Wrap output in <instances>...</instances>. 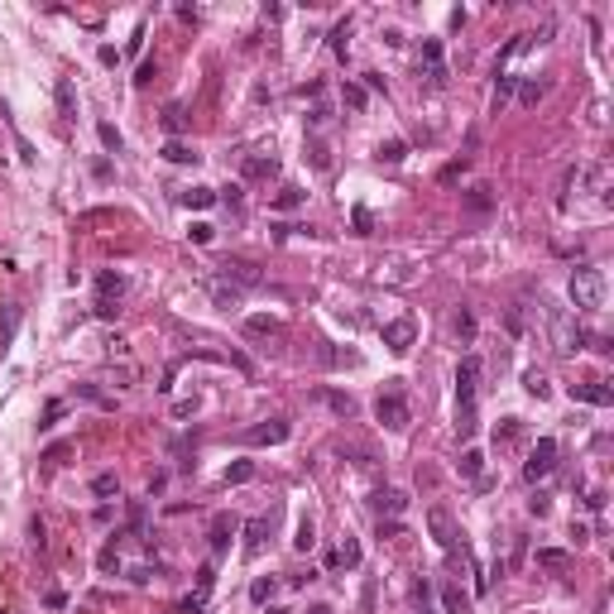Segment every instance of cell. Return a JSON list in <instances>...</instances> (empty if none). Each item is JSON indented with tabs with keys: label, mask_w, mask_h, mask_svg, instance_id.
Masks as SVG:
<instances>
[{
	"label": "cell",
	"mask_w": 614,
	"mask_h": 614,
	"mask_svg": "<svg viewBox=\"0 0 614 614\" xmlns=\"http://www.w3.org/2000/svg\"><path fill=\"white\" fill-rule=\"evenodd\" d=\"M250 336H279V317H245Z\"/></svg>",
	"instance_id": "cb8c5ba5"
},
{
	"label": "cell",
	"mask_w": 614,
	"mask_h": 614,
	"mask_svg": "<svg viewBox=\"0 0 614 614\" xmlns=\"http://www.w3.org/2000/svg\"><path fill=\"white\" fill-rule=\"evenodd\" d=\"M15 144H20V159H29V163H34V159H39V154H34V144H29V139H25V134H20V139H15Z\"/></svg>",
	"instance_id": "9f6ffc18"
},
{
	"label": "cell",
	"mask_w": 614,
	"mask_h": 614,
	"mask_svg": "<svg viewBox=\"0 0 614 614\" xmlns=\"http://www.w3.org/2000/svg\"><path fill=\"white\" fill-rule=\"evenodd\" d=\"M212 202H216L212 187H187V192H183V207H197V212H202V207H212Z\"/></svg>",
	"instance_id": "83f0119b"
},
{
	"label": "cell",
	"mask_w": 614,
	"mask_h": 614,
	"mask_svg": "<svg viewBox=\"0 0 614 614\" xmlns=\"http://www.w3.org/2000/svg\"><path fill=\"white\" fill-rule=\"evenodd\" d=\"M187 236H192V241H197V245H212V236H216V231H212V226H207V221H197V226H192Z\"/></svg>",
	"instance_id": "c3c4849f"
},
{
	"label": "cell",
	"mask_w": 614,
	"mask_h": 614,
	"mask_svg": "<svg viewBox=\"0 0 614 614\" xmlns=\"http://www.w3.org/2000/svg\"><path fill=\"white\" fill-rule=\"evenodd\" d=\"M96 566H101V571H115V566H120V557H115V547H101V557H96Z\"/></svg>",
	"instance_id": "f907efd6"
},
{
	"label": "cell",
	"mask_w": 614,
	"mask_h": 614,
	"mask_svg": "<svg viewBox=\"0 0 614 614\" xmlns=\"http://www.w3.org/2000/svg\"><path fill=\"white\" fill-rule=\"evenodd\" d=\"M63 456H68V447H63V442H58V447H49V452H44V461H49V466H58V461H63Z\"/></svg>",
	"instance_id": "11a10c76"
},
{
	"label": "cell",
	"mask_w": 614,
	"mask_h": 614,
	"mask_svg": "<svg viewBox=\"0 0 614 614\" xmlns=\"http://www.w3.org/2000/svg\"><path fill=\"white\" fill-rule=\"evenodd\" d=\"M552 466H557V437H537V447L528 452V461H523V475H528V480H542V475H552Z\"/></svg>",
	"instance_id": "277c9868"
},
{
	"label": "cell",
	"mask_w": 614,
	"mask_h": 614,
	"mask_svg": "<svg viewBox=\"0 0 614 614\" xmlns=\"http://www.w3.org/2000/svg\"><path fill=\"white\" fill-rule=\"evenodd\" d=\"M163 159H168V163H197V154L187 149L183 139H168V144H163Z\"/></svg>",
	"instance_id": "7402d4cb"
},
{
	"label": "cell",
	"mask_w": 614,
	"mask_h": 614,
	"mask_svg": "<svg viewBox=\"0 0 614 614\" xmlns=\"http://www.w3.org/2000/svg\"><path fill=\"white\" fill-rule=\"evenodd\" d=\"M494 437H499L504 447H509V442H518V418H504V428L494 432Z\"/></svg>",
	"instance_id": "7dc6e473"
},
{
	"label": "cell",
	"mask_w": 614,
	"mask_h": 614,
	"mask_svg": "<svg viewBox=\"0 0 614 614\" xmlns=\"http://www.w3.org/2000/svg\"><path fill=\"white\" fill-rule=\"evenodd\" d=\"M96 139H101V144H106L110 154H120V130H115V125H110V120H101V125H96Z\"/></svg>",
	"instance_id": "e575fe53"
},
{
	"label": "cell",
	"mask_w": 614,
	"mask_h": 614,
	"mask_svg": "<svg viewBox=\"0 0 614 614\" xmlns=\"http://www.w3.org/2000/svg\"><path fill=\"white\" fill-rule=\"evenodd\" d=\"M183 125H187V115H183V106H168V110H163V130L173 134V139H178V134H183Z\"/></svg>",
	"instance_id": "d6a6232c"
},
{
	"label": "cell",
	"mask_w": 614,
	"mask_h": 614,
	"mask_svg": "<svg viewBox=\"0 0 614 614\" xmlns=\"http://www.w3.org/2000/svg\"><path fill=\"white\" fill-rule=\"evenodd\" d=\"M513 87H518V77H509V72H504L499 82H494V110H499V106L509 101V91H513Z\"/></svg>",
	"instance_id": "60d3db41"
},
{
	"label": "cell",
	"mask_w": 614,
	"mask_h": 614,
	"mask_svg": "<svg viewBox=\"0 0 614 614\" xmlns=\"http://www.w3.org/2000/svg\"><path fill=\"white\" fill-rule=\"evenodd\" d=\"M288 423H283V418H269V423H260V428H250L245 432V442H250V447H279V442H288Z\"/></svg>",
	"instance_id": "52a82bcc"
},
{
	"label": "cell",
	"mask_w": 614,
	"mask_h": 614,
	"mask_svg": "<svg viewBox=\"0 0 614 614\" xmlns=\"http://www.w3.org/2000/svg\"><path fill=\"white\" fill-rule=\"evenodd\" d=\"M350 226H355V236H370V231H374V216L365 212V207H355V212H350Z\"/></svg>",
	"instance_id": "f35d334b"
},
{
	"label": "cell",
	"mask_w": 614,
	"mask_h": 614,
	"mask_svg": "<svg viewBox=\"0 0 614 614\" xmlns=\"http://www.w3.org/2000/svg\"><path fill=\"white\" fill-rule=\"evenodd\" d=\"M154 77H159V63H144V68H139V77H134V82H139V87H149Z\"/></svg>",
	"instance_id": "f5cc1de1"
},
{
	"label": "cell",
	"mask_w": 614,
	"mask_h": 614,
	"mask_svg": "<svg viewBox=\"0 0 614 614\" xmlns=\"http://www.w3.org/2000/svg\"><path fill=\"white\" fill-rule=\"evenodd\" d=\"M307 163H312L317 173H326V168H331V154H326V144H321V139H307Z\"/></svg>",
	"instance_id": "484cf974"
},
{
	"label": "cell",
	"mask_w": 614,
	"mask_h": 614,
	"mask_svg": "<svg viewBox=\"0 0 614 614\" xmlns=\"http://www.w3.org/2000/svg\"><path fill=\"white\" fill-rule=\"evenodd\" d=\"M115 490H120V480H115L110 471H101V475L91 480V494H101V499H106V494H115Z\"/></svg>",
	"instance_id": "8d00e7d4"
},
{
	"label": "cell",
	"mask_w": 614,
	"mask_h": 614,
	"mask_svg": "<svg viewBox=\"0 0 614 614\" xmlns=\"http://www.w3.org/2000/svg\"><path fill=\"white\" fill-rule=\"evenodd\" d=\"M58 418H63V403H49V408H44V423H39V428H44V432H49V428H53V423H58Z\"/></svg>",
	"instance_id": "681fc988"
},
{
	"label": "cell",
	"mask_w": 614,
	"mask_h": 614,
	"mask_svg": "<svg viewBox=\"0 0 614 614\" xmlns=\"http://www.w3.org/2000/svg\"><path fill=\"white\" fill-rule=\"evenodd\" d=\"M341 96H346L350 110H365V101H370V91H365L360 82H346V87H341Z\"/></svg>",
	"instance_id": "f1b7e54d"
},
{
	"label": "cell",
	"mask_w": 614,
	"mask_h": 614,
	"mask_svg": "<svg viewBox=\"0 0 614 614\" xmlns=\"http://www.w3.org/2000/svg\"><path fill=\"white\" fill-rule=\"evenodd\" d=\"M317 399H321V403H331L336 413H350V399H346V394H331V389H321Z\"/></svg>",
	"instance_id": "f6af8a7d"
},
{
	"label": "cell",
	"mask_w": 614,
	"mask_h": 614,
	"mask_svg": "<svg viewBox=\"0 0 614 614\" xmlns=\"http://www.w3.org/2000/svg\"><path fill=\"white\" fill-rule=\"evenodd\" d=\"M442 605H447V614H471V595L456 586V581H447V586H442Z\"/></svg>",
	"instance_id": "2e32d148"
},
{
	"label": "cell",
	"mask_w": 614,
	"mask_h": 614,
	"mask_svg": "<svg viewBox=\"0 0 614 614\" xmlns=\"http://www.w3.org/2000/svg\"><path fill=\"white\" fill-rule=\"evenodd\" d=\"M269 595H274V576H260V581L250 586V600H255V605H264Z\"/></svg>",
	"instance_id": "ab89813d"
},
{
	"label": "cell",
	"mask_w": 614,
	"mask_h": 614,
	"mask_svg": "<svg viewBox=\"0 0 614 614\" xmlns=\"http://www.w3.org/2000/svg\"><path fill=\"white\" fill-rule=\"evenodd\" d=\"M605 173H610V168H605V163H595V168H590V173H586V183H590V192H605Z\"/></svg>",
	"instance_id": "bcb514c9"
},
{
	"label": "cell",
	"mask_w": 614,
	"mask_h": 614,
	"mask_svg": "<svg viewBox=\"0 0 614 614\" xmlns=\"http://www.w3.org/2000/svg\"><path fill=\"white\" fill-rule=\"evenodd\" d=\"M96 298H101V302H120V298H125V274H101V279H96Z\"/></svg>",
	"instance_id": "4fadbf2b"
},
{
	"label": "cell",
	"mask_w": 614,
	"mask_h": 614,
	"mask_svg": "<svg viewBox=\"0 0 614 614\" xmlns=\"http://www.w3.org/2000/svg\"><path fill=\"white\" fill-rule=\"evenodd\" d=\"M537 566H547V571H566V566H571V557H566V552H557V547H542V552H537Z\"/></svg>",
	"instance_id": "d4e9b609"
},
{
	"label": "cell",
	"mask_w": 614,
	"mask_h": 614,
	"mask_svg": "<svg viewBox=\"0 0 614 614\" xmlns=\"http://www.w3.org/2000/svg\"><path fill=\"white\" fill-rule=\"evenodd\" d=\"M312 542H317V537H312V523L302 518V523H298V533H293V547H298V552H312Z\"/></svg>",
	"instance_id": "74e56055"
},
{
	"label": "cell",
	"mask_w": 614,
	"mask_h": 614,
	"mask_svg": "<svg viewBox=\"0 0 614 614\" xmlns=\"http://www.w3.org/2000/svg\"><path fill=\"white\" fill-rule=\"evenodd\" d=\"M202 283H207V293L216 298V307H226V312L241 307V288H231V283H221V279H202Z\"/></svg>",
	"instance_id": "5bb4252c"
},
{
	"label": "cell",
	"mask_w": 614,
	"mask_h": 614,
	"mask_svg": "<svg viewBox=\"0 0 614 614\" xmlns=\"http://www.w3.org/2000/svg\"><path fill=\"white\" fill-rule=\"evenodd\" d=\"M53 96H58V110H63V120H77V91H72V82H68V77H58Z\"/></svg>",
	"instance_id": "9a60e30c"
},
{
	"label": "cell",
	"mask_w": 614,
	"mask_h": 614,
	"mask_svg": "<svg viewBox=\"0 0 614 614\" xmlns=\"http://www.w3.org/2000/svg\"><path fill=\"white\" fill-rule=\"evenodd\" d=\"M466 168H471V159H461V163H447V168H442V183L452 187V183H461V173H466Z\"/></svg>",
	"instance_id": "ee69618b"
},
{
	"label": "cell",
	"mask_w": 614,
	"mask_h": 614,
	"mask_svg": "<svg viewBox=\"0 0 614 614\" xmlns=\"http://www.w3.org/2000/svg\"><path fill=\"white\" fill-rule=\"evenodd\" d=\"M221 274H226V283H231V288H260V283H264V279H260V269L250 264V260H226V264H221Z\"/></svg>",
	"instance_id": "9c48e42d"
},
{
	"label": "cell",
	"mask_w": 614,
	"mask_h": 614,
	"mask_svg": "<svg viewBox=\"0 0 614 614\" xmlns=\"http://www.w3.org/2000/svg\"><path fill=\"white\" fill-rule=\"evenodd\" d=\"M379 159L384 163H403L408 159V144H403V139H384V144H379Z\"/></svg>",
	"instance_id": "f546056e"
},
{
	"label": "cell",
	"mask_w": 614,
	"mask_h": 614,
	"mask_svg": "<svg viewBox=\"0 0 614 614\" xmlns=\"http://www.w3.org/2000/svg\"><path fill=\"white\" fill-rule=\"evenodd\" d=\"M542 96H547V82H518V101L523 106H537Z\"/></svg>",
	"instance_id": "4316f807"
},
{
	"label": "cell",
	"mask_w": 614,
	"mask_h": 614,
	"mask_svg": "<svg viewBox=\"0 0 614 614\" xmlns=\"http://www.w3.org/2000/svg\"><path fill=\"white\" fill-rule=\"evenodd\" d=\"M302 197H307L302 187H283V192L274 197V212H298V207H302Z\"/></svg>",
	"instance_id": "44dd1931"
},
{
	"label": "cell",
	"mask_w": 614,
	"mask_h": 614,
	"mask_svg": "<svg viewBox=\"0 0 614 614\" xmlns=\"http://www.w3.org/2000/svg\"><path fill=\"white\" fill-rule=\"evenodd\" d=\"M423 77H428L432 91H442V87H447V58H442V44H437V39H428V44H423Z\"/></svg>",
	"instance_id": "5b68a950"
},
{
	"label": "cell",
	"mask_w": 614,
	"mask_h": 614,
	"mask_svg": "<svg viewBox=\"0 0 614 614\" xmlns=\"http://www.w3.org/2000/svg\"><path fill=\"white\" fill-rule=\"evenodd\" d=\"M231 528H236L231 518H216L212 523V557H221V552L231 547Z\"/></svg>",
	"instance_id": "d6986e66"
},
{
	"label": "cell",
	"mask_w": 614,
	"mask_h": 614,
	"mask_svg": "<svg viewBox=\"0 0 614 614\" xmlns=\"http://www.w3.org/2000/svg\"><path fill=\"white\" fill-rule=\"evenodd\" d=\"M77 394H82V399H87V403H96V408H115V403H110L106 394H101V389H96V384H82Z\"/></svg>",
	"instance_id": "b9f144b4"
},
{
	"label": "cell",
	"mask_w": 614,
	"mask_h": 614,
	"mask_svg": "<svg viewBox=\"0 0 614 614\" xmlns=\"http://www.w3.org/2000/svg\"><path fill=\"white\" fill-rule=\"evenodd\" d=\"M115 312H120V302H101V298H96V317H115Z\"/></svg>",
	"instance_id": "db71d44e"
},
{
	"label": "cell",
	"mask_w": 614,
	"mask_h": 614,
	"mask_svg": "<svg viewBox=\"0 0 614 614\" xmlns=\"http://www.w3.org/2000/svg\"><path fill=\"white\" fill-rule=\"evenodd\" d=\"M346 49H350V25L341 20V25L331 29V53H336V58H346Z\"/></svg>",
	"instance_id": "836d02e7"
},
{
	"label": "cell",
	"mask_w": 614,
	"mask_h": 614,
	"mask_svg": "<svg viewBox=\"0 0 614 614\" xmlns=\"http://www.w3.org/2000/svg\"><path fill=\"white\" fill-rule=\"evenodd\" d=\"M360 557H365V552H360V542H355V537H346V542H341V552H336V561H341V566H360Z\"/></svg>",
	"instance_id": "d590c367"
},
{
	"label": "cell",
	"mask_w": 614,
	"mask_h": 614,
	"mask_svg": "<svg viewBox=\"0 0 614 614\" xmlns=\"http://www.w3.org/2000/svg\"><path fill=\"white\" fill-rule=\"evenodd\" d=\"M456 336H461V341H475V317H471V312L456 317Z\"/></svg>",
	"instance_id": "7bdbcfd3"
},
{
	"label": "cell",
	"mask_w": 614,
	"mask_h": 614,
	"mask_svg": "<svg viewBox=\"0 0 614 614\" xmlns=\"http://www.w3.org/2000/svg\"><path fill=\"white\" fill-rule=\"evenodd\" d=\"M523 384H528L533 399H547V394H552V384H547V374H542V370H528V374H523Z\"/></svg>",
	"instance_id": "4dcf8cb0"
},
{
	"label": "cell",
	"mask_w": 614,
	"mask_h": 614,
	"mask_svg": "<svg viewBox=\"0 0 614 614\" xmlns=\"http://www.w3.org/2000/svg\"><path fill=\"white\" fill-rule=\"evenodd\" d=\"M571 399L595 403V408H610V389H605V384H576V389H571Z\"/></svg>",
	"instance_id": "e0dca14e"
},
{
	"label": "cell",
	"mask_w": 614,
	"mask_h": 614,
	"mask_svg": "<svg viewBox=\"0 0 614 614\" xmlns=\"http://www.w3.org/2000/svg\"><path fill=\"white\" fill-rule=\"evenodd\" d=\"M274 173H279V163H274V159H260V154L245 159V178H250V183H255V178H274Z\"/></svg>",
	"instance_id": "ffe728a7"
},
{
	"label": "cell",
	"mask_w": 614,
	"mask_h": 614,
	"mask_svg": "<svg viewBox=\"0 0 614 614\" xmlns=\"http://www.w3.org/2000/svg\"><path fill=\"white\" fill-rule=\"evenodd\" d=\"M307 614H331V610H326V605H312V610H307Z\"/></svg>",
	"instance_id": "680465c9"
},
{
	"label": "cell",
	"mask_w": 614,
	"mask_h": 614,
	"mask_svg": "<svg viewBox=\"0 0 614 614\" xmlns=\"http://www.w3.org/2000/svg\"><path fill=\"white\" fill-rule=\"evenodd\" d=\"M475 394H480V360L475 355H466L461 360V370H456V403H461V437H471L475 432Z\"/></svg>",
	"instance_id": "6da1fadb"
},
{
	"label": "cell",
	"mask_w": 614,
	"mask_h": 614,
	"mask_svg": "<svg viewBox=\"0 0 614 614\" xmlns=\"http://www.w3.org/2000/svg\"><path fill=\"white\" fill-rule=\"evenodd\" d=\"M212 581H216V571H212V566H202V571H197V595H207Z\"/></svg>",
	"instance_id": "816d5d0a"
},
{
	"label": "cell",
	"mask_w": 614,
	"mask_h": 614,
	"mask_svg": "<svg viewBox=\"0 0 614 614\" xmlns=\"http://www.w3.org/2000/svg\"><path fill=\"white\" fill-rule=\"evenodd\" d=\"M413 336H418V326H413V317L384 321V346L394 350V355H408V350H413Z\"/></svg>",
	"instance_id": "8992f818"
},
{
	"label": "cell",
	"mask_w": 614,
	"mask_h": 614,
	"mask_svg": "<svg viewBox=\"0 0 614 614\" xmlns=\"http://www.w3.org/2000/svg\"><path fill=\"white\" fill-rule=\"evenodd\" d=\"M552 341H557V355H571V350L581 346V331L571 326L566 312H552Z\"/></svg>",
	"instance_id": "30bf717a"
},
{
	"label": "cell",
	"mask_w": 614,
	"mask_h": 614,
	"mask_svg": "<svg viewBox=\"0 0 614 614\" xmlns=\"http://www.w3.org/2000/svg\"><path fill=\"white\" fill-rule=\"evenodd\" d=\"M374 418H379L389 432L408 428V423H413V408H408V399H403V389H384L379 403H374Z\"/></svg>",
	"instance_id": "3957f363"
},
{
	"label": "cell",
	"mask_w": 614,
	"mask_h": 614,
	"mask_svg": "<svg viewBox=\"0 0 614 614\" xmlns=\"http://www.w3.org/2000/svg\"><path fill=\"white\" fill-rule=\"evenodd\" d=\"M96 58H101V63H106V68H115V63H120V53H115V49H110V44H106V49H101V53H96Z\"/></svg>",
	"instance_id": "6f0895ef"
},
{
	"label": "cell",
	"mask_w": 614,
	"mask_h": 614,
	"mask_svg": "<svg viewBox=\"0 0 614 614\" xmlns=\"http://www.w3.org/2000/svg\"><path fill=\"white\" fill-rule=\"evenodd\" d=\"M466 212H471V216H490V212H494V187L475 183L471 192H466Z\"/></svg>",
	"instance_id": "8fae6325"
},
{
	"label": "cell",
	"mask_w": 614,
	"mask_h": 614,
	"mask_svg": "<svg viewBox=\"0 0 614 614\" xmlns=\"http://www.w3.org/2000/svg\"><path fill=\"white\" fill-rule=\"evenodd\" d=\"M264 537H269V523L264 518H250V523H245V552L255 557V552L264 547Z\"/></svg>",
	"instance_id": "ac0fdd59"
},
{
	"label": "cell",
	"mask_w": 614,
	"mask_h": 614,
	"mask_svg": "<svg viewBox=\"0 0 614 614\" xmlns=\"http://www.w3.org/2000/svg\"><path fill=\"white\" fill-rule=\"evenodd\" d=\"M370 504H374V513H403V509H408V494H403V490H374Z\"/></svg>",
	"instance_id": "7c38bea8"
},
{
	"label": "cell",
	"mask_w": 614,
	"mask_h": 614,
	"mask_svg": "<svg viewBox=\"0 0 614 614\" xmlns=\"http://www.w3.org/2000/svg\"><path fill=\"white\" fill-rule=\"evenodd\" d=\"M255 480V461H236V466H226V485H250Z\"/></svg>",
	"instance_id": "603a6c76"
},
{
	"label": "cell",
	"mask_w": 614,
	"mask_h": 614,
	"mask_svg": "<svg viewBox=\"0 0 614 614\" xmlns=\"http://www.w3.org/2000/svg\"><path fill=\"white\" fill-rule=\"evenodd\" d=\"M605 298H610V283H605L600 269L581 264L576 274H571V302H576V312H600Z\"/></svg>",
	"instance_id": "7a4b0ae2"
},
{
	"label": "cell",
	"mask_w": 614,
	"mask_h": 614,
	"mask_svg": "<svg viewBox=\"0 0 614 614\" xmlns=\"http://www.w3.org/2000/svg\"><path fill=\"white\" fill-rule=\"evenodd\" d=\"M428 528H432V542L442 547V552H456V523L447 509H428Z\"/></svg>",
	"instance_id": "ba28073f"
},
{
	"label": "cell",
	"mask_w": 614,
	"mask_h": 614,
	"mask_svg": "<svg viewBox=\"0 0 614 614\" xmlns=\"http://www.w3.org/2000/svg\"><path fill=\"white\" fill-rule=\"evenodd\" d=\"M480 471H485V456L480 452H466V456H461V475H466V480H480Z\"/></svg>",
	"instance_id": "1f68e13d"
}]
</instances>
